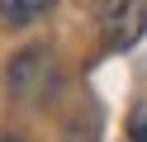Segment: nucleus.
Returning <instances> with one entry per match:
<instances>
[{"label":"nucleus","instance_id":"obj_1","mask_svg":"<svg viewBox=\"0 0 147 142\" xmlns=\"http://www.w3.org/2000/svg\"><path fill=\"white\" fill-rule=\"evenodd\" d=\"M100 33H105V47H133L147 28V0H100Z\"/></svg>","mask_w":147,"mask_h":142},{"label":"nucleus","instance_id":"obj_2","mask_svg":"<svg viewBox=\"0 0 147 142\" xmlns=\"http://www.w3.org/2000/svg\"><path fill=\"white\" fill-rule=\"evenodd\" d=\"M48 9H52V0H0V19H10V24H29Z\"/></svg>","mask_w":147,"mask_h":142},{"label":"nucleus","instance_id":"obj_3","mask_svg":"<svg viewBox=\"0 0 147 142\" xmlns=\"http://www.w3.org/2000/svg\"><path fill=\"white\" fill-rule=\"evenodd\" d=\"M128 137H133V142H147V104L133 109V118H128Z\"/></svg>","mask_w":147,"mask_h":142}]
</instances>
